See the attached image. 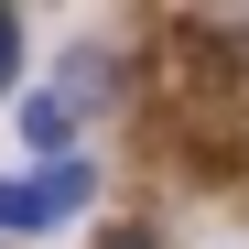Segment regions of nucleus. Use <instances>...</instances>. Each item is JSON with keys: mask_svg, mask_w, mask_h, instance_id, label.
I'll use <instances>...</instances> for the list:
<instances>
[{"mask_svg": "<svg viewBox=\"0 0 249 249\" xmlns=\"http://www.w3.org/2000/svg\"><path fill=\"white\" fill-rule=\"evenodd\" d=\"M0 228L33 238V228H54V217H44V195H33V184H0Z\"/></svg>", "mask_w": 249, "mask_h": 249, "instance_id": "3", "label": "nucleus"}, {"mask_svg": "<svg viewBox=\"0 0 249 249\" xmlns=\"http://www.w3.org/2000/svg\"><path fill=\"white\" fill-rule=\"evenodd\" d=\"M22 141L65 162V141H76V98H54V87H44V98H22Z\"/></svg>", "mask_w": 249, "mask_h": 249, "instance_id": "1", "label": "nucleus"}, {"mask_svg": "<svg viewBox=\"0 0 249 249\" xmlns=\"http://www.w3.org/2000/svg\"><path fill=\"white\" fill-rule=\"evenodd\" d=\"M108 249H152V238H141V228H119V238H108Z\"/></svg>", "mask_w": 249, "mask_h": 249, "instance_id": "5", "label": "nucleus"}, {"mask_svg": "<svg viewBox=\"0 0 249 249\" xmlns=\"http://www.w3.org/2000/svg\"><path fill=\"white\" fill-rule=\"evenodd\" d=\"M33 195H44V217H76V206L98 195V174H87V162H44V174H33Z\"/></svg>", "mask_w": 249, "mask_h": 249, "instance_id": "2", "label": "nucleus"}, {"mask_svg": "<svg viewBox=\"0 0 249 249\" xmlns=\"http://www.w3.org/2000/svg\"><path fill=\"white\" fill-rule=\"evenodd\" d=\"M11 76H22V22L0 11V98H11Z\"/></svg>", "mask_w": 249, "mask_h": 249, "instance_id": "4", "label": "nucleus"}]
</instances>
